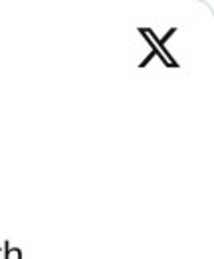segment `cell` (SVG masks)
I'll return each mask as SVG.
<instances>
[{"mask_svg":"<svg viewBox=\"0 0 214 259\" xmlns=\"http://www.w3.org/2000/svg\"><path fill=\"white\" fill-rule=\"evenodd\" d=\"M139 34H141V36H147L151 42L155 44V48H157V50H159V52L165 56V60L169 62V65H171V67H179V62L174 60V56H172L171 52H169V48H167V40H169L171 36H174V34H176V28L167 30V34H165L163 38H159V36H157V32H155L153 28H139Z\"/></svg>","mask_w":214,"mask_h":259,"instance_id":"obj_1","label":"cell"},{"mask_svg":"<svg viewBox=\"0 0 214 259\" xmlns=\"http://www.w3.org/2000/svg\"><path fill=\"white\" fill-rule=\"evenodd\" d=\"M2 259H24V251L20 247H12L10 241L2 243Z\"/></svg>","mask_w":214,"mask_h":259,"instance_id":"obj_2","label":"cell"},{"mask_svg":"<svg viewBox=\"0 0 214 259\" xmlns=\"http://www.w3.org/2000/svg\"><path fill=\"white\" fill-rule=\"evenodd\" d=\"M0 259H2V245H0Z\"/></svg>","mask_w":214,"mask_h":259,"instance_id":"obj_3","label":"cell"}]
</instances>
